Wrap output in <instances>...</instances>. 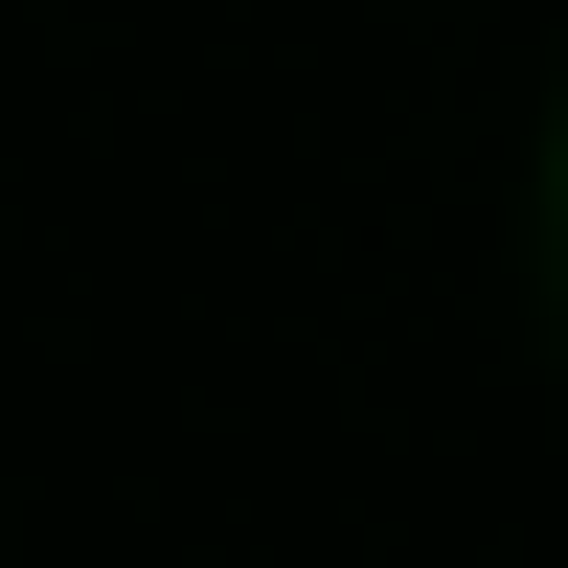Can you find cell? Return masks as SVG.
<instances>
[{
  "label": "cell",
  "mask_w": 568,
  "mask_h": 568,
  "mask_svg": "<svg viewBox=\"0 0 568 568\" xmlns=\"http://www.w3.org/2000/svg\"><path fill=\"white\" fill-rule=\"evenodd\" d=\"M546 227H568V114H546Z\"/></svg>",
  "instance_id": "6da1fadb"
}]
</instances>
